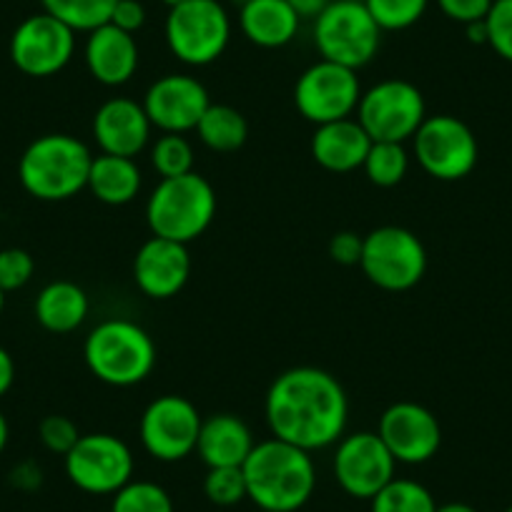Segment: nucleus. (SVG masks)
<instances>
[{"label":"nucleus","mask_w":512,"mask_h":512,"mask_svg":"<svg viewBox=\"0 0 512 512\" xmlns=\"http://www.w3.org/2000/svg\"><path fill=\"white\" fill-rule=\"evenodd\" d=\"M264 415L274 437L317 452L344 437L349 400L334 374L319 367H294L272 382Z\"/></svg>","instance_id":"obj_1"},{"label":"nucleus","mask_w":512,"mask_h":512,"mask_svg":"<svg viewBox=\"0 0 512 512\" xmlns=\"http://www.w3.org/2000/svg\"><path fill=\"white\" fill-rule=\"evenodd\" d=\"M249 500L259 510L297 512L312 500L317 487V467L312 452L272 437L256 442L241 465Z\"/></svg>","instance_id":"obj_2"},{"label":"nucleus","mask_w":512,"mask_h":512,"mask_svg":"<svg viewBox=\"0 0 512 512\" xmlns=\"http://www.w3.org/2000/svg\"><path fill=\"white\" fill-rule=\"evenodd\" d=\"M93 154L71 134H46L26 146L18 161L21 186L38 201H68L88 186Z\"/></svg>","instance_id":"obj_3"},{"label":"nucleus","mask_w":512,"mask_h":512,"mask_svg":"<svg viewBox=\"0 0 512 512\" xmlns=\"http://www.w3.org/2000/svg\"><path fill=\"white\" fill-rule=\"evenodd\" d=\"M83 359L98 382L111 387H134L154 372L156 344L141 324L106 319L86 337Z\"/></svg>","instance_id":"obj_4"},{"label":"nucleus","mask_w":512,"mask_h":512,"mask_svg":"<svg viewBox=\"0 0 512 512\" xmlns=\"http://www.w3.org/2000/svg\"><path fill=\"white\" fill-rule=\"evenodd\" d=\"M216 216V191L196 171L176 179H161L146 201V224L151 234L191 244Z\"/></svg>","instance_id":"obj_5"},{"label":"nucleus","mask_w":512,"mask_h":512,"mask_svg":"<svg viewBox=\"0 0 512 512\" xmlns=\"http://www.w3.org/2000/svg\"><path fill=\"white\" fill-rule=\"evenodd\" d=\"M314 46L322 61L359 71L377 56L382 28L369 16L367 6L357 0H332L314 18Z\"/></svg>","instance_id":"obj_6"},{"label":"nucleus","mask_w":512,"mask_h":512,"mask_svg":"<svg viewBox=\"0 0 512 512\" xmlns=\"http://www.w3.org/2000/svg\"><path fill=\"white\" fill-rule=\"evenodd\" d=\"M166 46L186 66H209L224 56L231 41V18L219 0H186L169 8Z\"/></svg>","instance_id":"obj_7"},{"label":"nucleus","mask_w":512,"mask_h":512,"mask_svg":"<svg viewBox=\"0 0 512 512\" xmlns=\"http://www.w3.org/2000/svg\"><path fill=\"white\" fill-rule=\"evenodd\" d=\"M359 269L382 292H410L427 272L425 244L405 226H379L364 236Z\"/></svg>","instance_id":"obj_8"},{"label":"nucleus","mask_w":512,"mask_h":512,"mask_svg":"<svg viewBox=\"0 0 512 512\" xmlns=\"http://www.w3.org/2000/svg\"><path fill=\"white\" fill-rule=\"evenodd\" d=\"M427 118L425 96L420 88L402 78L379 81L362 93L357 106L359 126L372 141H395L405 144L417 134Z\"/></svg>","instance_id":"obj_9"},{"label":"nucleus","mask_w":512,"mask_h":512,"mask_svg":"<svg viewBox=\"0 0 512 512\" xmlns=\"http://www.w3.org/2000/svg\"><path fill=\"white\" fill-rule=\"evenodd\" d=\"M412 141H415L417 164L437 181L465 179L475 171L480 159V146L472 128L450 113L427 116Z\"/></svg>","instance_id":"obj_10"},{"label":"nucleus","mask_w":512,"mask_h":512,"mask_svg":"<svg viewBox=\"0 0 512 512\" xmlns=\"http://www.w3.org/2000/svg\"><path fill=\"white\" fill-rule=\"evenodd\" d=\"M63 467L73 485L88 495H116L134 480V452L121 437L108 432L81 435L63 457Z\"/></svg>","instance_id":"obj_11"},{"label":"nucleus","mask_w":512,"mask_h":512,"mask_svg":"<svg viewBox=\"0 0 512 512\" xmlns=\"http://www.w3.org/2000/svg\"><path fill=\"white\" fill-rule=\"evenodd\" d=\"M201 422L196 405L181 395H161L141 415V445L154 460L181 462L196 452Z\"/></svg>","instance_id":"obj_12"},{"label":"nucleus","mask_w":512,"mask_h":512,"mask_svg":"<svg viewBox=\"0 0 512 512\" xmlns=\"http://www.w3.org/2000/svg\"><path fill=\"white\" fill-rule=\"evenodd\" d=\"M359 98L362 86L357 71L332 61H317L309 66L294 86V106L314 126L352 118V113H357Z\"/></svg>","instance_id":"obj_13"},{"label":"nucleus","mask_w":512,"mask_h":512,"mask_svg":"<svg viewBox=\"0 0 512 512\" xmlns=\"http://www.w3.org/2000/svg\"><path fill=\"white\" fill-rule=\"evenodd\" d=\"M73 53H76V31L46 11L18 23L11 36V61L23 76H56L71 63Z\"/></svg>","instance_id":"obj_14"},{"label":"nucleus","mask_w":512,"mask_h":512,"mask_svg":"<svg viewBox=\"0 0 512 512\" xmlns=\"http://www.w3.org/2000/svg\"><path fill=\"white\" fill-rule=\"evenodd\" d=\"M332 467L339 487L349 497L372 500L387 482L395 480L397 460L377 432H354L337 442Z\"/></svg>","instance_id":"obj_15"},{"label":"nucleus","mask_w":512,"mask_h":512,"mask_svg":"<svg viewBox=\"0 0 512 512\" xmlns=\"http://www.w3.org/2000/svg\"><path fill=\"white\" fill-rule=\"evenodd\" d=\"M377 435L402 465H422L440 452V420L417 402H395L379 417Z\"/></svg>","instance_id":"obj_16"},{"label":"nucleus","mask_w":512,"mask_h":512,"mask_svg":"<svg viewBox=\"0 0 512 512\" xmlns=\"http://www.w3.org/2000/svg\"><path fill=\"white\" fill-rule=\"evenodd\" d=\"M209 106V91L204 83L186 73H166L151 83L144 96L146 116L161 134L194 131Z\"/></svg>","instance_id":"obj_17"},{"label":"nucleus","mask_w":512,"mask_h":512,"mask_svg":"<svg viewBox=\"0 0 512 512\" xmlns=\"http://www.w3.org/2000/svg\"><path fill=\"white\" fill-rule=\"evenodd\" d=\"M191 277L189 244L151 236L134 259V282L149 299H171Z\"/></svg>","instance_id":"obj_18"},{"label":"nucleus","mask_w":512,"mask_h":512,"mask_svg":"<svg viewBox=\"0 0 512 512\" xmlns=\"http://www.w3.org/2000/svg\"><path fill=\"white\" fill-rule=\"evenodd\" d=\"M151 128L144 103L131 98H108L93 116V139L101 154L136 159L149 146Z\"/></svg>","instance_id":"obj_19"},{"label":"nucleus","mask_w":512,"mask_h":512,"mask_svg":"<svg viewBox=\"0 0 512 512\" xmlns=\"http://www.w3.org/2000/svg\"><path fill=\"white\" fill-rule=\"evenodd\" d=\"M83 58H86L88 73L98 83L118 88L131 81L139 71V43L131 33L106 23L88 33Z\"/></svg>","instance_id":"obj_20"},{"label":"nucleus","mask_w":512,"mask_h":512,"mask_svg":"<svg viewBox=\"0 0 512 512\" xmlns=\"http://www.w3.org/2000/svg\"><path fill=\"white\" fill-rule=\"evenodd\" d=\"M369 146H372V139L359 126L357 118L322 123L312 136L314 161L332 174H349V171L362 169Z\"/></svg>","instance_id":"obj_21"},{"label":"nucleus","mask_w":512,"mask_h":512,"mask_svg":"<svg viewBox=\"0 0 512 512\" xmlns=\"http://www.w3.org/2000/svg\"><path fill=\"white\" fill-rule=\"evenodd\" d=\"M254 445V435L241 417L219 412L201 422L196 452L206 467H241Z\"/></svg>","instance_id":"obj_22"},{"label":"nucleus","mask_w":512,"mask_h":512,"mask_svg":"<svg viewBox=\"0 0 512 512\" xmlns=\"http://www.w3.org/2000/svg\"><path fill=\"white\" fill-rule=\"evenodd\" d=\"M299 23L287 0H249L239 11V28L259 48H284L297 38Z\"/></svg>","instance_id":"obj_23"},{"label":"nucleus","mask_w":512,"mask_h":512,"mask_svg":"<svg viewBox=\"0 0 512 512\" xmlns=\"http://www.w3.org/2000/svg\"><path fill=\"white\" fill-rule=\"evenodd\" d=\"M91 312L88 294L73 282H51L38 292L33 314L36 322L51 334H71Z\"/></svg>","instance_id":"obj_24"},{"label":"nucleus","mask_w":512,"mask_h":512,"mask_svg":"<svg viewBox=\"0 0 512 512\" xmlns=\"http://www.w3.org/2000/svg\"><path fill=\"white\" fill-rule=\"evenodd\" d=\"M144 176H141L136 159L128 156L101 154L93 156L91 174H88V186L91 194L106 206H126L141 194Z\"/></svg>","instance_id":"obj_25"},{"label":"nucleus","mask_w":512,"mask_h":512,"mask_svg":"<svg viewBox=\"0 0 512 512\" xmlns=\"http://www.w3.org/2000/svg\"><path fill=\"white\" fill-rule=\"evenodd\" d=\"M194 131L199 134L201 144L206 149L216 151V154L239 151L246 144V139H249V123H246V118L234 106H226V103H211Z\"/></svg>","instance_id":"obj_26"},{"label":"nucleus","mask_w":512,"mask_h":512,"mask_svg":"<svg viewBox=\"0 0 512 512\" xmlns=\"http://www.w3.org/2000/svg\"><path fill=\"white\" fill-rule=\"evenodd\" d=\"M43 11L76 33H91L111 21L118 0H41Z\"/></svg>","instance_id":"obj_27"},{"label":"nucleus","mask_w":512,"mask_h":512,"mask_svg":"<svg viewBox=\"0 0 512 512\" xmlns=\"http://www.w3.org/2000/svg\"><path fill=\"white\" fill-rule=\"evenodd\" d=\"M364 174L379 189H392L402 184L410 171V156H407L405 144L395 141H372L369 154L362 164Z\"/></svg>","instance_id":"obj_28"},{"label":"nucleus","mask_w":512,"mask_h":512,"mask_svg":"<svg viewBox=\"0 0 512 512\" xmlns=\"http://www.w3.org/2000/svg\"><path fill=\"white\" fill-rule=\"evenodd\" d=\"M372 512H435L437 502L422 482L395 477L372 497Z\"/></svg>","instance_id":"obj_29"},{"label":"nucleus","mask_w":512,"mask_h":512,"mask_svg":"<svg viewBox=\"0 0 512 512\" xmlns=\"http://www.w3.org/2000/svg\"><path fill=\"white\" fill-rule=\"evenodd\" d=\"M151 166L161 179H176L194 171V146L184 134H161L151 146Z\"/></svg>","instance_id":"obj_30"},{"label":"nucleus","mask_w":512,"mask_h":512,"mask_svg":"<svg viewBox=\"0 0 512 512\" xmlns=\"http://www.w3.org/2000/svg\"><path fill=\"white\" fill-rule=\"evenodd\" d=\"M111 512H174V500L156 482L131 480L113 495Z\"/></svg>","instance_id":"obj_31"},{"label":"nucleus","mask_w":512,"mask_h":512,"mask_svg":"<svg viewBox=\"0 0 512 512\" xmlns=\"http://www.w3.org/2000/svg\"><path fill=\"white\" fill-rule=\"evenodd\" d=\"M364 6L382 31H405L425 16L430 0H364Z\"/></svg>","instance_id":"obj_32"},{"label":"nucleus","mask_w":512,"mask_h":512,"mask_svg":"<svg viewBox=\"0 0 512 512\" xmlns=\"http://www.w3.org/2000/svg\"><path fill=\"white\" fill-rule=\"evenodd\" d=\"M206 500L219 507H234L249 497L241 467H209L204 477Z\"/></svg>","instance_id":"obj_33"},{"label":"nucleus","mask_w":512,"mask_h":512,"mask_svg":"<svg viewBox=\"0 0 512 512\" xmlns=\"http://www.w3.org/2000/svg\"><path fill=\"white\" fill-rule=\"evenodd\" d=\"M487 46L512 63V0H492V8L485 18Z\"/></svg>","instance_id":"obj_34"},{"label":"nucleus","mask_w":512,"mask_h":512,"mask_svg":"<svg viewBox=\"0 0 512 512\" xmlns=\"http://www.w3.org/2000/svg\"><path fill=\"white\" fill-rule=\"evenodd\" d=\"M36 274V262L26 249H11L0 251V289L3 292H18V289L26 287L28 282Z\"/></svg>","instance_id":"obj_35"},{"label":"nucleus","mask_w":512,"mask_h":512,"mask_svg":"<svg viewBox=\"0 0 512 512\" xmlns=\"http://www.w3.org/2000/svg\"><path fill=\"white\" fill-rule=\"evenodd\" d=\"M38 437H41L43 447L48 452H56V455L66 457L73 450L78 440H81V432H78L76 422L66 415H48L46 420L38 425Z\"/></svg>","instance_id":"obj_36"},{"label":"nucleus","mask_w":512,"mask_h":512,"mask_svg":"<svg viewBox=\"0 0 512 512\" xmlns=\"http://www.w3.org/2000/svg\"><path fill=\"white\" fill-rule=\"evenodd\" d=\"M437 6L450 21L467 26V23L485 21L492 8V0H437Z\"/></svg>","instance_id":"obj_37"},{"label":"nucleus","mask_w":512,"mask_h":512,"mask_svg":"<svg viewBox=\"0 0 512 512\" xmlns=\"http://www.w3.org/2000/svg\"><path fill=\"white\" fill-rule=\"evenodd\" d=\"M362 244L364 236H357L354 231H339L329 239V256H332V262L342 264V267H359Z\"/></svg>","instance_id":"obj_38"},{"label":"nucleus","mask_w":512,"mask_h":512,"mask_svg":"<svg viewBox=\"0 0 512 512\" xmlns=\"http://www.w3.org/2000/svg\"><path fill=\"white\" fill-rule=\"evenodd\" d=\"M108 23H113L116 28H121V31L134 36V33H139L146 23L144 3H141V0H118Z\"/></svg>","instance_id":"obj_39"},{"label":"nucleus","mask_w":512,"mask_h":512,"mask_svg":"<svg viewBox=\"0 0 512 512\" xmlns=\"http://www.w3.org/2000/svg\"><path fill=\"white\" fill-rule=\"evenodd\" d=\"M16 382V362H13L11 352L0 347V397H6L8 390Z\"/></svg>","instance_id":"obj_40"},{"label":"nucleus","mask_w":512,"mask_h":512,"mask_svg":"<svg viewBox=\"0 0 512 512\" xmlns=\"http://www.w3.org/2000/svg\"><path fill=\"white\" fill-rule=\"evenodd\" d=\"M287 3L297 11L299 18H312L314 21V18H317L319 13L332 3V0H287Z\"/></svg>","instance_id":"obj_41"},{"label":"nucleus","mask_w":512,"mask_h":512,"mask_svg":"<svg viewBox=\"0 0 512 512\" xmlns=\"http://www.w3.org/2000/svg\"><path fill=\"white\" fill-rule=\"evenodd\" d=\"M465 31H467V41L475 43V46H487V26H485V21L467 23Z\"/></svg>","instance_id":"obj_42"},{"label":"nucleus","mask_w":512,"mask_h":512,"mask_svg":"<svg viewBox=\"0 0 512 512\" xmlns=\"http://www.w3.org/2000/svg\"><path fill=\"white\" fill-rule=\"evenodd\" d=\"M435 512H477V510L472 505H467V502H445V505H437Z\"/></svg>","instance_id":"obj_43"},{"label":"nucleus","mask_w":512,"mask_h":512,"mask_svg":"<svg viewBox=\"0 0 512 512\" xmlns=\"http://www.w3.org/2000/svg\"><path fill=\"white\" fill-rule=\"evenodd\" d=\"M8 437H11V427H8L6 415L0 412V455H3V450L8 447Z\"/></svg>","instance_id":"obj_44"},{"label":"nucleus","mask_w":512,"mask_h":512,"mask_svg":"<svg viewBox=\"0 0 512 512\" xmlns=\"http://www.w3.org/2000/svg\"><path fill=\"white\" fill-rule=\"evenodd\" d=\"M161 3L169 8H176V6H181V3H186V0H161Z\"/></svg>","instance_id":"obj_45"},{"label":"nucleus","mask_w":512,"mask_h":512,"mask_svg":"<svg viewBox=\"0 0 512 512\" xmlns=\"http://www.w3.org/2000/svg\"><path fill=\"white\" fill-rule=\"evenodd\" d=\"M3 307H6V292L0 289V314H3Z\"/></svg>","instance_id":"obj_46"},{"label":"nucleus","mask_w":512,"mask_h":512,"mask_svg":"<svg viewBox=\"0 0 512 512\" xmlns=\"http://www.w3.org/2000/svg\"><path fill=\"white\" fill-rule=\"evenodd\" d=\"M236 3H239V6H244V3H249V0H236Z\"/></svg>","instance_id":"obj_47"},{"label":"nucleus","mask_w":512,"mask_h":512,"mask_svg":"<svg viewBox=\"0 0 512 512\" xmlns=\"http://www.w3.org/2000/svg\"><path fill=\"white\" fill-rule=\"evenodd\" d=\"M505 512H512V505H510V507H507V510H505Z\"/></svg>","instance_id":"obj_48"},{"label":"nucleus","mask_w":512,"mask_h":512,"mask_svg":"<svg viewBox=\"0 0 512 512\" xmlns=\"http://www.w3.org/2000/svg\"><path fill=\"white\" fill-rule=\"evenodd\" d=\"M357 3H364V0H357Z\"/></svg>","instance_id":"obj_49"},{"label":"nucleus","mask_w":512,"mask_h":512,"mask_svg":"<svg viewBox=\"0 0 512 512\" xmlns=\"http://www.w3.org/2000/svg\"><path fill=\"white\" fill-rule=\"evenodd\" d=\"M259 512H269V510H259Z\"/></svg>","instance_id":"obj_50"}]
</instances>
